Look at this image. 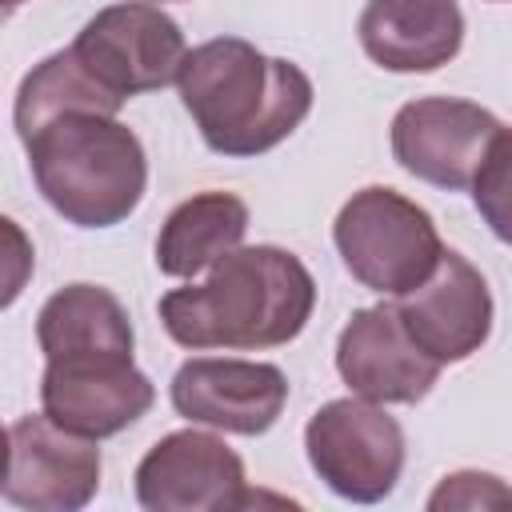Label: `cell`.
I'll return each instance as SVG.
<instances>
[{
    "mask_svg": "<svg viewBox=\"0 0 512 512\" xmlns=\"http://www.w3.org/2000/svg\"><path fill=\"white\" fill-rule=\"evenodd\" d=\"M316 280L300 256L276 244L236 248L212 264L204 284L160 296V324L184 348H276L304 332Z\"/></svg>",
    "mask_w": 512,
    "mask_h": 512,
    "instance_id": "1",
    "label": "cell"
},
{
    "mask_svg": "<svg viewBox=\"0 0 512 512\" xmlns=\"http://www.w3.org/2000/svg\"><path fill=\"white\" fill-rule=\"evenodd\" d=\"M180 100L204 144L220 156H260L312 112V80L240 36H216L184 56Z\"/></svg>",
    "mask_w": 512,
    "mask_h": 512,
    "instance_id": "2",
    "label": "cell"
},
{
    "mask_svg": "<svg viewBox=\"0 0 512 512\" xmlns=\"http://www.w3.org/2000/svg\"><path fill=\"white\" fill-rule=\"evenodd\" d=\"M40 196L76 228H112L136 212L148 160L140 136L108 112L64 108L20 136Z\"/></svg>",
    "mask_w": 512,
    "mask_h": 512,
    "instance_id": "3",
    "label": "cell"
},
{
    "mask_svg": "<svg viewBox=\"0 0 512 512\" xmlns=\"http://www.w3.org/2000/svg\"><path fill=\"white\" fill-rule=\"evenodd\" d=\"M332 240L352 280L380 296H404L424 284L444 256L432 216L384 184L360 188L344 200Z\"/></svg>",
    "mask_w": 512,
    "mask_h": 512,
    "instance_id": "4",
    "label": "cell"
},
{
    "mask_svg": "<svg viewBox=\"0 0 512 512\" xmlns=\"http://www.w3.org/2000/svg\"><path fill=\"white\" fill-rule=\"evenodd\" d=\"M312 472L352 504L384 500L404 468V432L376 400L344 396L312 412L304 428Z\"/></svg>",
    "mask_w": 512,
    "mask_h": 512,
    "instance_id": "5",
    "label": "cell"
},
{
    "mask_svg": "<svg viewBox=\"0 0 512 512\" xmlns=\"http://www.w3.org/2000/svg\"><path fill=\"white\" fill-rule=\"evenodd\" d=\"M68 48L120 100L172 84L188 56L180 24L152 4L100 8Z\"/></svg>",
    "mask_w": 512,
    "mask_h": 512,
    "instance_id": "6",
    "label": "cell"
},
{
    "mask_svg": "<svg viewBox=\"0 0 512 512\" xmlns=\"http://www.w3.org/2000/svg\"><path fill=\"white\" fill-rule=\"evenodd\" d=\"M136 500L148 512H224L256 504L240 456L212 432L180 428L136 464Z\"/></svg>",
    "mask_w": 512,
    "mask_h": 512,
    "instance_id": "7",
    "label": "cell"
},
{
    "mask_svg": "<svg viewBox=\"0 0 512 512\" xmlns=\"http://www.w3.org/2000/svg\"><path fill=\"white\" fill-rule=\"evenodd\" d=\"M100 488V448L92 436L60 428L48 412L8 424L4 500L32 512H76Z\"/></svg>",
    "mask_w": 512,
    "mask_h": 512,
    "instance_id": "8",
    "label": "cell"
},
{
    "mask_svg": "<svg viewBox=\"0 0 512 512\" xmlns=\"http://www.w3.org/2000/svg\"><path fill=\"white\" fill-rule=\"evenodd\" d=\"M500 128L504 124L472 100H456V96L408 100L392 116V156L416 180L460 192L472 188V176Z\"/></svg>",
    "mask_w": 512,
    "mask_h": 512,
    "instance_id": "9",
    "label": "cell"
},
{
    "mask_svg": "<svg viewBox=\"0 0 512 512\" xmlns=\"http://www.w3.org/2000/svg\"><path fill=\"white\" fill-rule=\"evenodd\" d=\"M440 360H432L404 328L396 304L356 308L336 340V372L340 380L376 404H416L432 392L440 376Z\"/></svg>",
    "mask_w": 512,
    "mask_h": 512,
    "instance_id": "10",
    "label": "cell"
},
{
    "mask_svg": "<svg viewBox=\"0 0 512 512\" xmlns=\"http://www.w3.org/2000/svg\"><path fill=\"white\" fill-rule=\"evenodd\" d=\"M156 400L152 380L132 364V356H76L48 360L40 376L44 412L80 436H116L136 424Z\"/></svg>",
    "mask_w": 512,
    "mask_h": 512,
    "instance_id": "11",
    "label": "cell"
},
{
    "mask_svg": "<svg viewBox=\"0 0 512 512\" xmlns=\"http://www.w3.org/2000/svg\"><path fill=\"white\" fill-rule=\"evenodd\" d=\"M288 400V376L260 360L196 356L172 376V408L192 420L236 436L268 432Z\"/></svg>",
    "mask_w": 512,
    "mask_h": 512,
    "instance_id": "12",
    "label": "cell"
},
{
    "mask_svg": "<svg viewBox=\"0 0 512 512\" xmlns=\"http://www.w3.org/2000/svg\"><path fill=\"white\" fill-rule=\"evenodd\" d=\"M396 312L408 336L440 364L468 360L492 332V292L484 276L452 248H444L424 284L396 296Z\"/></svg>",
    "mask_w": 512,
    "mask_h": 512,
    "instance_id": "13",
    "label": "cell"
},
{
    "mask_svg": "<svg viewBox=\"0 0 512 512\" xmlns=\"http://www.w3.org/2000/svg\"><path fill=\"white\" fill-rule=\"evenodd\" d=\"M356 32L380 68L436 72L464 44V12L456 0H368Z\"/></svg>",
    "mask_w": 512,
    "mask_h": 512,
    "instance_id": "14",
    "label": "cell"
},
{
    "mask_svg": "<svg viewBox=\"0 0 512 512\" xmlns=\"http://www.w3.org/2000/svg\"><path fill=\"white\" fill-rule=\"evenodd\" d=\"M44 360L76 356H132L136 336L128 308L100 284H68L52 292L36 316Z\"/></svg>",
    "mask_w": 512,
    "mask_h": 512,
    "instance_id": "15",
    "label": "cell"
},
{
    "mask_svg": "<svg viewBox=\"0 0 512 512\" xmlns=\"http://www.w3.org/2000/svg\"><path fill=\"white\" fill-rule=\"evenodd\" d=\"M248 232V204L232 192H200L176 204L156 236V268L164 276L192 280L228 252L240 248Z\"/></svg>",
    "mask_w": 512,
    "mask_h": 512,
    "instance_id": "16",
    "label": "cell"
},
{
    "mask_svg": "<svg viewBox=\"0 0 512 512\" xmlns=\"http://www.w3.org/2000/svg\"><path fill=\"white\" fill-rule=\"evenodd\" d=\"M472 200L484 224L512 244V128H500L472 176Z\"/></svg>",
    "mask_w": 512,
    "mask_h": 512,
    "instance_id": "17",
    "label": "cell"
},
{
    "mask_svg": "<svg viewBox=\"0 0 512 512\" xmlns=\"http://www.w3.org/2000/svg\"><path fill=\"white\" fill-rule=\"evenodd\" d=\"M432 512L448 508H512V488L492 472H452L428 496Z\"/></svg>",
    "mask_w": 512,
    "mask_h": 512,
    "instance_id": "18",
    "label": "cell"
},
{
    "mask_svg": "<svg viewBox=\"0 0 512 512\" xmlns=\"http://www.w3.org/2000/svg\"><path fill=\"white\" fill-rule=\"evenodd\" d=\"M16 4H24V0H4V8H16Z\"/></svg>",
    "mask_w": 512,
    "mask_h": 512,
    "instance_id": "19",
    "label": "cell"
}]
</instances>
